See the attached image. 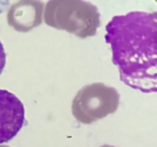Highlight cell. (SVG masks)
<instances>
[{"mask_svg": "<svg viewBox=\"0 0 157 147\" xmlns=\"http://www.w3.org/2000/svg\"><path fill=\"white\" fill-rule=\"evenodd\" d=\"M6 63V55L4 46L0 41V75L2 73Z\"/></svg>", "mask_w": 157, "mask_h": 147, "instance_id": "cell-3", "label": "cell"}, {"mask_svg": "<svg viewBox=\"0 0 157 147\" xmlns=\"http://www.w3.org/2000/svg\"><path fill=\"white\" fill-rule=\"evenodd\" d=\"M156 12H128L112 18L105 39L121 81L143 93L156 91Z\"/></svg>", "mask_w": 157, "mask_h": 147, "instance_id": "cell-1", "label": "cell"}, {"mask_svg": "<svg viewBox=\"0 0 157 147\" xmlns=\"http://www.w3.org/2000/svg\"><path fill=\"white\" fill-rule=\"evenodd\" d=\"M25 123L22 102L11 92L0 89V144L12 140Z\"/></svg>", "mask_w": 157, "mask_h": 147, "instance_id": "cell-2", "label": "cell"}]
</instances>
